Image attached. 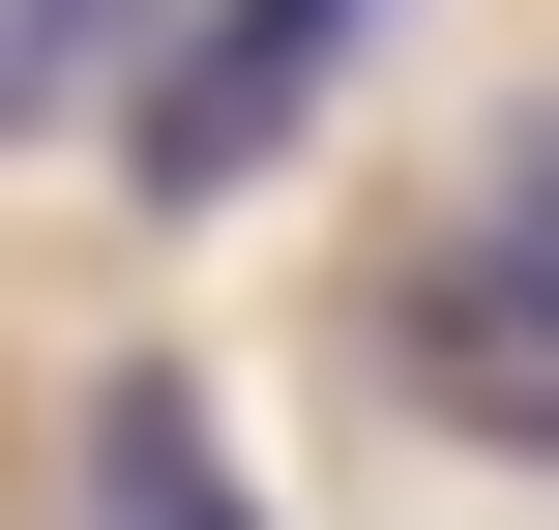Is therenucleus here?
Listing matches in <instances>:
<instances>
[{"label":"nucleus","mask_w":559,"mask_h":530,"mask_svg":"<svg viewBox=\"0 0 559 530\" xmlns=\"http://www.w3.org/2000/svg\"><path fill=\"white\" fill-rule=\"evenodd\" d=\"M88 530H265V502H236V413H206L177 354H147V384L88 413Z\"/></svg>","instance_id":"7ed1b4c3"},{"label":"nucleus","mask_w":559,"mask_h":530,"mask_svg":"<svg viewBox=\"0 0 559 530\" xmlns=\"http://www.w3.org/2000/svg\"><path fill=\"white\" fill-rule=\"evenodd\" d=\"M354 59H383V0H206V59H147V118H118V148H147V207H236Z\"/></svg>","instance_id":"f03ea898"},{"label":"nucleus","mask_w":559,"mask_h":530,"mask_svg":"<svg viewBox=\"0 0 559 530\" xmlns=\"http://www.w3.org/2000/svg\"><path fill=\"white\" fill-rule=\"evenodd\" d=\"M383 354H413L472 443H531V472H559V89H501V148H472L442 266L383 295Z\"/></svg>","instance_id":"f257e3e1"}]
</instances>
